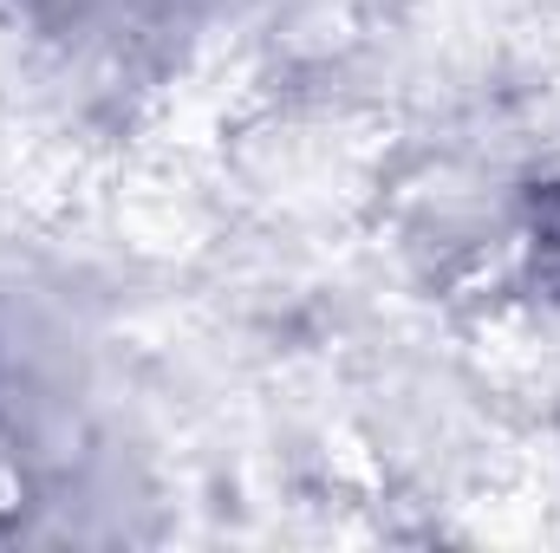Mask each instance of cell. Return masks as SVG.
<instances>
[]
</instances>
